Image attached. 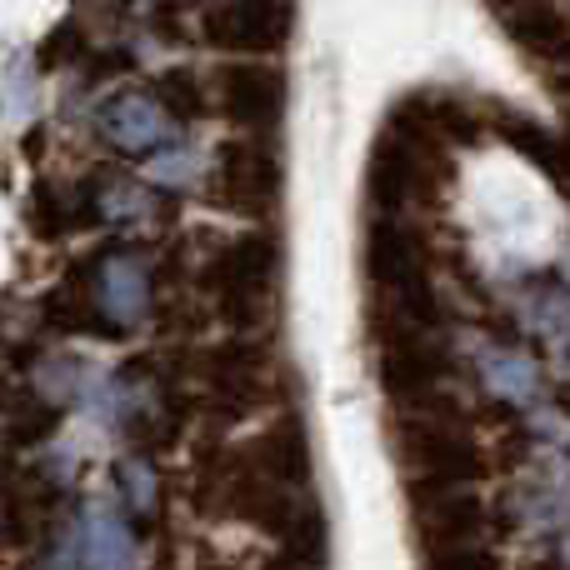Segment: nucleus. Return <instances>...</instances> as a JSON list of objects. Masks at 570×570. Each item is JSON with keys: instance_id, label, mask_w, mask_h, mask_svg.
<instances>
[{"instance_id": "dca6fc26", "label": "nucleus", "mask_w": 570, "mask_h": 570, "mask_svg": "<svg viewBox=\"0 0 570 570\" xmlns=\"http://www.w3.org/2000/svg\"><path fill=\"white\" fill-rule=\"evenodd\" d=\"M116 491L136 525H150L160 515V475L146 455H126V461L116 465Z\"/></svg>"}, {"instance_id": "6ab92c4d", "label": "nucleus", "mask_w": 570, "mask_h": 570, "mask_svg": "<svg viewBox=\"0 0 570 570\" xmlns=\"http://www.w3.org/2000/svg\"><path fill=\"white\" fill-rule=\"evenodd\" d=\"M156 30L166 40H190L196 30L206 36V6H200V0H160L156 6Z\"/></svg>"}, {"instance_id": "39448f33", "label": "nucleus", "mask_w": 570, "mask_h": 570, "mask_svg": "<svg viewBox=\"0 0 570 570\" xmlns=\"http://www.w3.org/2000/svg\"><path fill=\"white\" fill-rule=\"evenodd\" d=\"M411 525L421 535V556L435 566H495L485 551V505L475 481L411 485Z\"/></svg>"}, {"instance_id": "f257e3e1", "label": "nucleus", "mask_w": 570, "mask_h": 570, "mask_svg": "<svg viewBox=\"0 0 570 570\" xmlns=\"http://www.w3.org/2000/svg\"><path fill=\"white\" fill-rule=\"evenodd\" d=\"M455 166L445 156V136L411 106H401L385 116L381 136L371 146V166H365V186H371L375 210L401 216L411 206H431L435 196H445Z\"/></svg>"}, {"instance_id": "2eb2a0df", "label": "nucleus", "mask_w": 570, "mask_h": 570, "mask_svg": "<svg viewBox=\"0 0 570 570\" xmlns=\"http://www.w3.org/2000/svg\"><path fill=\"white\" fill-rule=\"evenodd\" d=\"M60 425V405L50 401L40 385H30V391H10L6 401V431L16 445H40L50 431Z\"/></svg>"}, {"instance_id": "a211bd4d", "label": "nucleus", "mask_w": 570, "mask_h": 570, "mask_svg": "<svg viewBox=\"0 0 570 570\" xmlns=\"http://www.w3.org/2000/svg\"><path fill=\"white\" fill-rule=\"evenodd\" d=\"M156 96L170 106V116L186 126V120H196L200 110H206V90H200L196 70H166V76H156Z\"/></svg>"}, {"instance_id": "9d476101", "label": "nucleus", "mask_w": 570, "mask_h": 570, "mask_svg": "<svg viewBox=\"0 0 570 570\" xmlns=\"http://www.w3.org/2000/svg\"><path fill=\"white\" fill-rule=\"evenodd\" d=\"M295 0H210L206 40L230 56H271L291 40Z\"/></svg>"}, {"instance_id": "f8f14e48", "label": "nucleus", "mask_w": 570, "mask_h": 570, "mask_svg": "<svg viewBox=\"0 0 570 570\" xmlns=\"http://www.w3.org/2000/svg\"><path fill=\"white\" fill-rule=\"evenodd\" d=\"M86 200L96 210V220H110V226H146V220L160 216L156 190L130 176H116V170H96L86 180Z\"/></svg>"}, {"instance_id": "4468645a", "label": "nucleus", "mask_w": 570, "mask_h": 570, "mask_svg": "<svg viewBox=\"0 0 570 570\" xmlns=\"http://www.w3.org/2000/svg\"><path fill=\"white\" fill-rule=\"evenodd\" d=\"M40 321L60 335H106V321L96 311V295H90V281H86V266L70 271L56 291L40 301Z\"/></svg>"}, {"instance_id": "20e7f679", "label": "nucleus", "mask_w": 570, "mask_h": 570, "mask_svg": "<svg viewBox=\"0 0 570 570\" xmlns=\"http://www.w3.org/2000/svg\"><path fill=\"white\" fill-rule=\"evenodd\" d=\"M441 401V395H435ZM435 401L405 405L395 421V461H401L411 485H451V481H481L485 475V451L475 435L461 425V415L445 405L435 415Z\"/></svg>"}, {"instance_id": "9b49d317", "label": "nucleus", "mask_w": 570, "mask_h": 570, "mask_svg": "<svg viewBox=\"0 0 570 570\" xmlns=\"http://www.w3.org/2000/svg\"><path fill=\"white\" fill-rule=\"evenodd\" d=\"M216 96L220 116L236 130L271 136L285 116V70L266 66V60H230L216 70Z\"/></svg>"}, {"instance_id": "6e6552de", "label": "nucleus", "mask_w": 570, "mask_h": 570, "mask_svg": "<svg viewBox=\"0 0 570 570\" xmlns=\"http://www.w3.org/2000/svg\"><path fill=\"white\" fill-rule=\"evenodd\" d=\"M281 156L266 136L246 130V136L226 140L216 150V170H210V196L226 210H246V216H266L281 200Z\"/></svg>"}, {"instance_id": "0eeeda50", "label": "nucleus", "mask_w": 570, "mask_h": 570, "mask_svg": "<svg viewBox=\"0 0 570 570\" xmlns=\"http://www.w3.org/2000/svg\"><path fill=\"white\" fill-rule=\"evenodd\" d=\"M86 281L96 295V311L106 321V335H130L156 311V271L140 250L110 246L86 261Z\"/></svg>"}, {"instance_id": "1a4fd4ad", "label": "nucleus", "mask_w": 570, "mask_h": 570, "mask_svg": "<svg viewBox=\"0 0 570 570\" xmlns=\"http://www.w3.org/2000/svg\"><path fill=\"white\" fill-rule=\"evenodd\" d=\"M96 130L110 150L130 160L160 156V150L180 146V120L170 116V106L156 96V90H116V96L100 106Z\"/></svg>"}, {"instance_id": "423d86ee", "label": "nucleus", "mask_w": 570, "mask_h": 570, "mask_svg": "<svg viewBox=\"0 0 570 570\" xmlns=\"http://www.w3.org/2000/svg\"><path fill=\"white\" fill-rule=\"evenodd\" d=\"M365 276L381 291V305L415 315V321L441 325V295L431 285V256H425V240L405 226L401 216L371 220V236H365Z\"/></svg>"}, {"instance_id": "f03ea898", "label": "nucleus", "mask_w": 570, "mask_h": 570, "mask_svg": "<svg viewBox=\"0 0 570 570\" xmlns=\"http://www.w3.org/2000/svg\"><path fill=\"white\" fill-rule=\"evenodd\" d=\"M375 371L395 405H425L441 395L451 361H445L441 325L415 321V315L395 311V305H375Z\"/></svg>"}, {"instance_id": "ddd939ff", "label": "nucleus", "mask_w": 570, "mask_h": 570, "mask_svg": "<svg viewBox=\"0 0 570 570\" xmlns=\"http://www.w3.org/2000/svg\"><path fill=\"white\" fill-rule=\"evenodd\" d=\"M505 30L515 36V46H525L541 60H566L570 66V20L561 10L541 6V0H521L505 10Z\"/></svg>"}, {"instance_id": "7ed1b4c3", "label": "nucleus", "mask_w": 570, "mask_h": 570, "mask_svg": "<svg viewBox=\"0 0 570 570\" xmlns=\"http://www.w3.org/2000/svg\"><path fill=\"white\" fill-rule=\"evenodd\" d=\"M281 285V240L266 230H250L220 246V256L206 266V291L216 295V311L230 331L256 335L276 315Z\"/></svg>"}, {"instance_id": "f3484780", "label": "nucleus", "mask_w": 570, "mask_h": 570, "mask_svg": "<svg viewBox=\"0 0 570 570\" xmlns=\"http://www.w3.org/2000/svg\"><path fill=\"white\" fill-rule=\"evenodd\" d=\"M481 371H485V385H491L501 401H511V405L535 401V391H541V375H535V365L525 361V355H515V351H485Z\"/></svg>"}]
</instances>
